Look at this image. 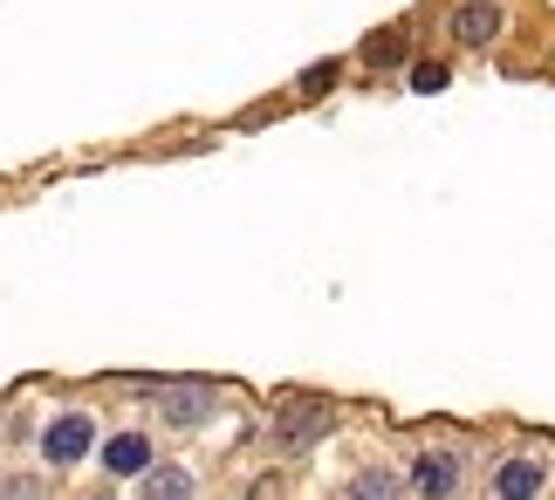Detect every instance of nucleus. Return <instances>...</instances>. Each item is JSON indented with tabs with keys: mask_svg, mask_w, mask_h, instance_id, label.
Segmentation results:
<instances>
[{
	"mask_svg": "<svg viewBox=\"0 0 555 500\" xmlns=\"http://www.w3.org/2000/svg\"><path fill=\"white\" fill-rule=\"evenodd\" d=\"M0 493H8V500H41V487H35V480H14V487H0Z\"/></svg>",
	"mask_w": 555,
	"mask_h": 500,
	"instance_id": "nucleus-12",
	"label": "nucleus"
},
{
	"mask_svg": "<svg viewBox=\"0 0 555 500\" xmlns=\"http://www.w3.org/2000/svg\"><path fill=\"white\" fill-rule=\"evenodd\" d=\"M412 90H425V97L446 90V69H439V62H418V69H412Z\"/></svg>",
	"mask_w": 555,
	"mask_h": 500,
	"instance_id": "nucleus-10",
	"label": "nucleus"
},
{
	"mask_svg": "<svg viewBox=\"0 0 555 500\" xmlns=\"http://www.w3.org/2000/svg\"><path fill=\"white\" fill-rule=\"evenodd\" d=\"M350 500H398V473H384V466H364L350 480Z\"/></svg>",
	"mask_w": 555,
	"mask_h": 500,
	"instance_id": "nucleus-9",
	"label": "nucleus"
},
{
	"mask_svg": "<svg viewBox=\"0 0 555 500\" xmlns=\"http://www.w3.org/2000/svg\"><path fill=\"white\" fill-rule=\"evenodd\" d=\"M158 398H165L158 411H165V419H172V425H199L206 411H212V390H206V384H165Z\"/></svg>",
	"mask_w": 555,
	"mask_h": 500,
	"instance_id": "nucleus-4",
	"label": "nucleus"
},
{
	"mask_svg": "<svg viewBox=\"0 0 555 500\" xmlns=\"http://www.w3.org/2000/svg\"><path fill=\"white\" fill-rule=\"evenodd\" d=\"M323 425H330V411H323V405H295V411H282V439H288V446L315 439Z\"/></svg>",
	"mask_w": 555,
	"mask_h": 500,
	"instance_id": "nucleus-8",
	"label": "nucleus"
},
{
	"mask_svg": "<svg viewBox=\"0 0 555 500\" xmlns=\"http://www.w3.org/2000/svg\"><path fill=\"white\" fill-rule=\"evenodd\" d=\"M90 446H96L90 411H62V419H49V432H41V460L49 466H76Z\"/></svg>",
	"mask_w": 555,
	"mask_h": 500,
	"instance_id": "nucleus-1",
	"label": "nucleus"
},
{
	"mask_svg": "<svg viewBox=\"0 0 555 500\" xmlns=\"http://www.w3.org/2000/svg\"><path fill=\"white\" fill-rule=\"evenodd\" d=\"M453 35L466 41V49H487V41L501 35V8L494 0H466V8H453Z\"/></svg>",
	"mask_w": 555,
	"mask_h": 500,
	"instance_id": "nucleus-3",
	"label": "nucleus"
},
{
	"mask_svg": "<svg viewBox=\"0 0 555 500\" xmlns=\"http://www.w3.org/2000/svg\"><path fill=\"white\" fill-rule=\"evenodd\" d=\"M0 500H8V493H0Z\"/></svg>",
	"mask_w": 555,
	"mask_h": 500,
	"instance_id": "nucleus-13",
	"label": "nucleus"
},
{
	"mask_svg": "<svg viewBox=\"0 0 555 500\" xmlns=\"http://www.w3.org/2000/svg\"><path fill=\"white\" fill-rule=\"evenodd\" d=\"M404 487L425 493V500H446V493L460 487V460H453V452H418L412 473H404Z\"/></svg>",
	"mask_w": 555,
	"mask_h": 500,
	"instance_id": "nucleus-2",
	"label": "nucleus"
},
{
	"mask_svg": "<svg viewBox=\"0 0 555 500\" xmlns=\"http://www.w3.org/2000/svg\"><path fill=\"white\" fill-rule=\"evenodd\" d=\"M542 460H501V473H494V493L501 500H535L542 493Z\"/></svg>",
	"mask_w": 555,
	"mask_h": 500,
	"instance_id": "nucleus-6",
	"label": "nucleus"
},
{
	"mask_svg": "<svg viewBox=\"0 0 555 500\" xmlns=\"http://www.w3.org/2000/svg\"><path fill=\"white\" fill-rule=\"evenodd\" d=\"M103 466H111L117 480H131V473L152 466V439H144V432H117V439L103 446Z\"/></svg>",
	"mask_w": 555,
	"mask_h": 500,
	"instance_id": "nucleus-5",
	"label": "nucleus"
},
{
	"mask_svg": "<svg viewBox=\"0 0 555 500\" xmlns=\"http://www.w3.org/2000/svg\"><path fill=\"white\" fill-rule=\"evenodd\" d=\"M364 55H371V62H398V35H377Z\"/></svg>",
	"mask_w": 555,
	"mask_h": 500,
	"instance_id": "nucleus-11",
	"label": "nucleus"
},
{
	"mask_svg": "<svg viewBox=\"0 0 555 500\" xmlns=\"http://www.w3.org/2000/svg\"><path fill=\"white\" fill-rule=\"evenodd\" d=\"M144 500H192V473L185 466H144Z\"/></svg>",
	"mask_w": 555,
	"mask_h": 500,
	"instance_id": "nucleus-7",
	"label": "nucleus"
}]
</instances>
